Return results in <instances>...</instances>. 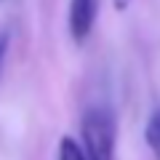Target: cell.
<instances>
[{
	"mask_svg": "<svg viewBox=\"0 0 160 160\" xmlns=\"http://www.w3.org/2000/svg\"><path fill=\"white\" fill-rule=\"evenodd\" d=\"M8 40H11V35L0 32V67H3V59H6V51H8Z\"/></svg>",
	"mask_w": 160,
	"mask_h": 160,
	"instance_id": "5b68a950",
	"label": "cell"
},
{
	"mask_svg": "<svg viewBox=\"0 0 160 160\" xmlns=\"http://www.w3.org/2000/svg\"><path fill=\"white\" fill-rule=\"evenodd\" d=\"M115 3V8H118V11H126L128 6H131V0H112Z\"/></svg>",
	"mask_w": 160,
	"mask_h": 160,
	"instance_id": "8992f818",
	"label": "cell"
},
{
	"mask_svg": "<svg viewBox=\"0 0 160 160\" xmlns=\"http://www.w3.org/2000/svg\"><path fill=\"white\" fill-rule=\"evenodd\" d=\"M118 118L109 107H88L80 120V149L86 160H115Z\"/></svg>",
	"mask_w": 160,
	"mask_h": 160,
	"instance_id": "6da1fadb",
	"label": "cell"
},
{
	"mask_svg": "<svg viewBox=\"0 0 160 160\" xmlns=\"http://www.w3.org/2000/svg\"><path fill=\"white\" fill-rule=\"evenodd\" d=\"M99 16V0H69V13H67V27L69 38L75 46H83L91 38Z\"/></svg>",
	"mask_w": 160,
	"mask_h": 160,
	"instance_id": "7a4b0ae2",
	"label": "cell"
},
{
	"mask_svg": "<svg viewBox=\"0 0 160 160\" xmlns=\"http://www.w3.org/2000/svg\"><path fill=\"white\" fill-rule=\"evenodd\" d=\"M56 160H86V155L80 149V142H75L72 136H64L62 142H59Z\"/></svg>",
	"mask_w": 160,
	"mask_h": 160,
	"instance_id": "277c9868",
	"label": "cell"
},
{
	"mask_svg": "<svg viewBox=\"0 0 160 160\" xmlns=\"http://www.w3.org/2000/svg\"><path fill=\"white\" fill-rule=\"evenodd\" d=\"M144 142H147L149 152L155 160H160V107L149 115L147 126H144Z\"/></svg>",
	"mask_w": 160,
	"mask_h": 160,
	"instance_id": "3957f363",
	"label": "cell"
}]
</instances>
